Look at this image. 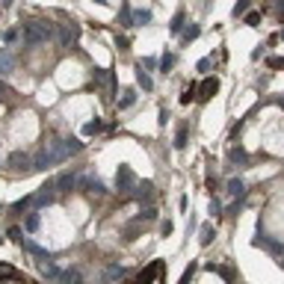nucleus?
Instances as JSON below:
<instances>
[{"label": "nucleus", "instance_id": "obj_36", "mask_svg": "<svg viewBox=\"0 0 284 284\" xmlns=\"http://www.w3.org/2000/svg\"><path fill=\"white\" fill-rule=\"evenodd\" d=\"M257 21H260V12H249V15H246V24H249V27H257Z\"/></svg>", "mask_w": 284, "mask_h": 284}, {"label": "nucleus", "instance_id": "obj_22", "mask_svg": "<svg viewBox=\"0 0 284 284\" xmlns=\"http://www.w3.org/2000/svg\"><path fill=\"white\" fill-rule=\"evenodd\" d=\"M39 225H42V216H39V210H33L30 216H27V222H24V228L27 231H39Z\"/></svg>", "mask_w": 284, "mask_h": 284}, {"label": "nucleus", "instance_id": "obj_35", "mask_svg": "<svg viewBox=\"0 0 284 284\" xmlns=\"http://www.w3.org/2000/svg\"><path fill=\"white\" fill-rule=\"evenodd\" d=\"M266 65H269V68H284V57H269Z\"/></svg>", "mask_w": 284, "mask_h": 284}, {"label": "nucleus", "instance_id": "obj_40", "mask_svg": "<svg viewBox=\"0 0 284 284\" xmlns=\"http://www.w3.org/2000/svg\"><path fill=\"white\" fill-rule=\"evenodd\" d=\"M160 231H163V237H169V234H172V222L166 219L163 225H160Z\"/></svg>", "mask_w": 284, "mask_h": 284}, {"label": "nucleus", "instance_id": "obj_25", "mask_svg": "<svg viewBox=\"0 0 284 284\" xmlns=\"http://www.w3.org/2000/svg\"><path fill=\"white\" fill-rule=\"evenodd\" d=\"M122 27H133V9L130 6H122Z\"/></svg>", "mask_w": 284, "mask_h": 284}, {"label": "nucleus", "instance_id": "obj_37", "mask_svg": "<svg viewBox=\"0 0 284 284\" xmlns=\"http://www.w3.org/2000/svg\"><path fill=\"white\" fill-rule=\"evenodd\" d=\"M231 160H240V163H243V160H246V151H243V148H231Z\"/></svg>", "mask_w": 284, "mask_h": 284}, {"label": "nucleus", "instance_id": "obj_42", "mask_svg": "<svg viewBox=\"0 0 284 284\" xmlns=\"http://www.w3.org/2000/svg\"><path fill=\"white\" fill-rule=\"evenodd\" d=\"M278 15L284 18V3H278Z\"/></svg>", "mask_w": 284, "mask_h": 284}, {"label": "nucleus", "instance_id": "obj_44", "mask_svg": "<svg viewBox=\"0 0 284 284\" xmlns=\"http://www.w3.org/2000/svg\"><path fill=\"white\" fill-rule=\"evenodd\" d=\"M281 263H284V260H281Z\"/></svg>", "mask_w": 284, "mask_h": 284}, {"label": "nucleus", "instance_id": "obj_18", "mask_svg": "<svg viewBox=\"0 0 284 284\" xmlns=\"http://www.w3.org/2000/svg\"><path fill=\"white\" fill-rule=\"evenodd\" d=\"M63 145H65V154H68V157L83 151V142H77V139H63Z\"/></svg>", "mask_w": 284, "mask_h": 284}, {"label": "nucleus", "instance_id": "obj_27", "mask_svg": "<svg viewBox=\"0 0 284 284\" xmlns=\"http://www.w3.org/2000/svg\"><path fill=\"white\" fill-rule=\"evenodd\" d=\"M30 204H33V195H27V198H21V201H15V204H12V210H15V213H21V210H27Z\"/></svg>", "mask_w": 284, "mask_h": 284}, {"label": "nucleus", "instance_id": "obj_41", "mask_svg": "<svg viewBox=\"0 0 284 284\" xmlns=\"http://www.w3.org/2000/svg\"><path fill=\"white\" fill-rule=\"evenodd\" d=\"M219 210H222V204H219V201H216V198H213V201H210V213H213V216H216V213H219Z\"/></svg>", "mask_w": 284, "mask_h": 284}, {"label": "nucleus", "instance_id": "obj_31", "mask_svg": "<svg viewBox=\"0 0 284 284\" xmlns=\"http://www.w3.org/2000/svg\"><path fill=\"white\" fill-rule=\"evenodd\" d=\"M210 240H213V228H210V225H204V228H201V246H207Z\"/></svg>", "mask_w": 284, "mask_h": 284}, {"label": "nucleus", "instance_id": "obj_13", "mask_svg": "<svg viewBox=\"0 0 284 284\" xmlns=\"http://www.w3.org/2000/svg\"><path fill=\"white\" fill-rule=\"evenodd\" d=\"M228 192H231L234 198H243V195H246V184H243L240 178H231V181H228Z\"/></svg>", "mask_w": 284, "mask_h": 284}, {"label": "nucleus", "instance_id": "obj_2", "mask_svg": "<svg viewBox=\"0 0 284 284\" xmlns=\"http://www.w3.org/2000/svg\"><path fill=\"white\" fill-rule=\"evenodd\" d=\"M57 201V184L51 181V184H45V187H39V192L33 195V207L36 210H42V207H48V204H54Z\"/></svg>", "mask_w": 284, "mask_h": 284}, {"label": "nucleus", "instance_id": "obj_5", "mask_svg": "<svg viewBox=\"0 0 284 284\" xmlns=\"http://www.w3.org/2000/svg\"><path fill=\"white\" fill-rule=\"evenodd\" d=\"M77 184L83 187V192H92V195H107V187H104L98 178H92V175H83V178H77Z\"/></svg>", "mask_w": 284, "mask_h": 284}, {"label": "nucleus", "instance_id": "obj_8", "mask_svg": "<svg viewBox=\"0 0 284 284\" xmlns=\"http://www.w3.org/2000/svg\"><path fill=\"white\" fill-rule=\"evenodd\" d=\"M216 92H219V80H216V77H207V80L198 86V101H210Z\"/></svg>", "mask_w": 284, "mask_h": 284}, {"label": "nucleus", "instance_id": "obj_3", "mask_svg": "<svg viewBox=\"0 0 284 284\" xmlns=\"http://www.w3.org/2000/svg\"><path fill=\"white\" fill-rule=\"evenodd\" d=\"M116 189L119 192H130V189H136V175H133V169L130 166H119V172H116Z\"/></svg>", "mask_w": 284, "mask_h": 284}, {"label": "nucleus", "instance_id": "obj_9", "mask_svg": "<svg viewBox=\"0 0 284 284\" xmlns=\"http://www.w3.org/2000/svg\"><path fill=\"white\" fill-rule=\"evenodd\" d=\"M54 184H57V192L74 189V187H77V175H71V172H63V175H60V178H57Z\"/></svg>", "mask_w": 284, "mask_h": 284}, {"label": "nucleus", "instance_id": "obj_38", "mask_svg": "<svg viewBox=\"0 0 284 284\" xmlns=\"http://www.w3.org/2000/svg\"><path fill=\"white\" fill-rule=\"evenodd\" d=\"M192 272H195V266L189 263V269L184 272V275H181V284H189V281H192Z\"/></svg>", "mask_w": 284, "mask_h": 284}, {"label": "nucleus", "instance_id": "obj_16", "mask_svg": "<svg viewBox=\"0 0 284 284\" xmlns=\"http://www.w3.org/2000/svg\"><path fill=\"white\" fill-rule=\"evenodd\" d=\"M198 36H201V27H198V24H189L187 30L181 33V39H184V42H187V45H189V42H195V39H198Z\"/></svg>", "mask_w": 284, "mask_h": 284}, {"label": "nucleus", "instance_id": "obj_12", "mask_svg": "<svg viewBox=\"0 0 284 284\" xmlns=\"http://www.w3.org/2000/svg\"><path fill=\"white\" fill-rule=\"evenodd\" d=\"M42 275H45V278H51V281H60V278H63V269H60L57 263H51V260H48V263H42Z\"/></svg>", "mask_w": 284, "mask_h": 284}, {"label": "nucleus", "instance_id": "obj_14", "mask_svg": "<svg viewBox=\"0 0 284 284\" xmlns=\"http://www.w3.org/2000/svg\"><path fill=\"white\" fill-rule=\"evenodd\" d=\"M125 272H127L125 266H119V263H110V266L104 269V278H107V281H113V278H122Z\"/></svg>", "mask_w": 284, "mask_h": 284}, {"label": "nucleus", "instance_id": "obj_43", "mask_svg": "<svg viewBox=\"0 0 284 284\" xmlns=\"http://www.w3.org/2000/svg\"><path fill=\"white\" fill-rule=\"evenodd\" d=\"M0 89H3V80H0Z\"/></svg>", "mask_w": 284, "mask_h": 284}, {"label": "nucleus", "instance_id": "obj_39", "mask_svg": "<svg viewBox=\"0 0 284 284\" xmlns=\"http://www.w3.org/2000/svg\"><path fill=\"white\" fill-rule=\"evenodd\" d=\"M125 237H127V240H133V237H136V222H130V225L125 228Z\"/></svg>", "mask_w": 284, "mask_h": 284}, {"label": "nucleus", "instance_id": "obj_4", "mask_svg": "<svg viewBox=\"0 0 284 284\" xmlns=\"http://www.w3.org/2000/svg\"><path fill=\"white\" fill-rule=\"evenodd\" d=\"M6 166H9L12 172H33V160H30V154H24V151H12V154L6 157Z\"/></svg>", "mask_w": 284, "mask_h": 284}, {"label": "nucleus", "instance_id": "obj_21", "mask_svg": "<svg viewBox=\"0 0 284 284\" xmlns=\"http://www.w3.org/2000/svg\"><path fill=\"white\" fill-rule=\"evenodd\" d=\"M92 80H95V86H101V83H107V80H113V74H110L107 68H95Z\"/></svg>", "mask_w": 284, "mask_h": 284}, {"label": "nucleus", "instance_id": "obj_29", "mask_svg": "<svg viewBox=\"0 0 284 284\" xmlns=\"http://www.w3.org/2000/svg\"><path fill=\"white\" fill-rule=\"evenodd\" d=\"M18 39H21V33H18V30H6V33H3V42H6V45H15Z\"/></svg>", "mask_w": 284, "mask_h": 284}, {"label": "nucleus", "instance_id": "obj_23", "mask_svg": "<svg viewBox=\"0 0 284 284\" xmlns=\"http://www.w3.org/2000/svg\"><path fill=\"white\" fill-rule=\"evenodd\" d=\"M133 101H136V92H133V89H125V92H122V101H119V107L127 110V107H133Z\"/></svg>", "mask_w": 284, "mask_h": 284}, {"label": "nucleus", "instance_id": "obj_10", "mask_svg": "<svg viewBox=\"0 0 284 284\" xmlns=\"http://www.w3.org/2000/svg\"><path fill=\"white\" fill-rule=\"evenodd\" d=\"M136 83H139L145 92H151V89H154V80H151V74H148L142 65H136Z\"/></svg>", "mask_w": 284, "mask_h": 284}, {"label": "nucleus", "instance_id": "obj_34", "mask_svg": "<svg viewBox=\"0 0 284 284\" xmlns=\"http://www.w3.org/2000/svg\"><path fill=\"white\" fill-rule=\"evenodd\" d=\"M154 216H157V210H154V207H145V210L139 213V222H142V219H145V222H151Z\"/></svg>", "mask_w": 284, "mask_h": 284}, {"label": "nucleus", "instance_id": "obj_7", "mask_svg": "<svg viewBox=\"0 0 284 284\" xmlns=\"http://www.w3.org/2000/svg\"><path fill=\"white\" fill-rule=\"evenodd\" d=\"M12 68H15V57H12V51H9V48H0V80L9 77Z\"/></svg>", "mask_w": 284, "mask_h": 284}, {"label": "nucleus", "instance_id": "obj_24", "mask_svg": "<svg viewBox=\"0 0 284 284\" xmlns=\"http://www.w3.org/2000/svg\"><path fill=\"white\" fill-rule=\"evenodd\" d=\"M169 30L175 33V36H178V33H184V12H178V15L172 18V24H169Z\"/></svg>", "mask_w": 284, "mask_h": 284}, {"label": "nucleus", "instance_id": "obj_15", "mask_svg": "<svg viewBox=\"0 0 284 284\" xmlns=\"http://www.w3.org/2000/svg\"><path fill=\"white\" fill-rule=\"evenodd\" d=\"M21 246H24V249H27L30 254H36V257H48V249H42V246H36V243H33V240H27V237L21 240Z\"/></svg>", "mask_w": 284, "mask_h": 284}, {"label": "nucleus", "instance_id": "obj_1", "mask_svg": "<svg viewBox=\"0 0 284 284\" xmlns=\"http://www.w3.org/2000/svg\"><path fill=\"white\" fill-rule=\"evenodd\" d=\"M21 39H24V45H45L54 39V27L48 21H30L21 27Z\"/></svg>", "mask_w": 284, "mask_h": 284}, {"label": "nucleus", "instance_id": "obj_32", "mask_svg": "<svg viewBox=\"0 0 284 284\" xmlns=\"http://www.w3.org/2000/svg\"><path fill=\"white\" fill-rule=\"evenodd\" d=\"M157 269H160V263H151V266L145 269V275H142V284H145V281H151V278L157 275Z\"/></svg>", "mask_w": 284, "mask_h": 284}, {"label": "nucleus", "instance_id": "obj_30", "mask_svg": "<svg viewBox=\"0 0 284 284\" xmlns=\"http://www.w3.org/2000/svg\"><path fill=\"white\" fill-rule=\"evenodd\" d=\"M172 65H175V57H172V54H166V57H163V60H160V71H163V74H166V71H169V68H172Z\"/></svg>", "mask_w": 284, "mask_h": 284}, {"label": "nucleus", "instance_id": "obj_26", "mask_svg": "<svg viewBox=\"0 0 284 284\" xmlns=\"http://www.w3.org/2000/svg\"><path fill=\"white\" fill-rule=\"evenodd\" d=\"M198 98V86H187L184 95H181V104H189V101H195Z\"/></svg>", "mask_w": 284, "mask_h": 284}, {"label": "nucleus", "instance_id": "obj_20", "mask_svg": "<svg viewBox=\"0 0 284 284\" xmlns=\"http://www.w3.org/2000/svg\"><path fill=\"white\" fill-rule=\"evenodd\" d=\"M101 130H104V122H101V119H95V122H86V125H83V133H86V136H95V133H101Z\"/></svg>", "mask_w": 284, "mask_h": 284}, {"label": "nucleus", "instance_id": "obj_28", "mask_svg": "<svg viewBox=\"0 0 284 284\" xmlns=\"http://www.w3.org/2000/svg\"><path fill=\"white\" fill-rule=\"evenodd\" d=\"M187 145V127H178V136H175V148H184Z\"/></svg>", "mask_w": 284, "mask_h": 284}, {"label": "nucleus", "instance_id": "obj_19", "mask_svg": "<svg viewBox=\"0 0 284 284\" xmlns=\"http://www.w3.org/2000/svg\"><path fill=\"white\" fill-rule=\"evenodd\" d=\"M74 36H77V33L71 30V27H60V45H63V48H68V45L74 42Z\"/></svg>", "mask_w": 284, "mask_h": 284}, {"label": "nucleus", "instance_id": "obj_6", "mask_svg": "<svg viewBox=\"0 0 284 284\" xmlns=\"http://www.w3.org/2000/svg\"><path fill=\"white\" fill-rule=\"evenodd\" d=\"M51 166H57V160L51 157L48 148H42V151L33 157V172H45V169H51Z\"/></svg>", "mask_w": 284, "mask_h": 284}, {"label": "nucleus", "instance_id": "obj_11", "mask_svg": "<svg viewBox=\"0 0 284 284\" xmlns=\"http://www.w3.org/2000/svg\"><path fill=\"white\" fill-rule=\"evenodd\" d=\"M136 198H139V201H151V198H154V184H151V181L136 184Z\"/></svg>", "mask_w": 284, "mask_h": 284}, {"label": "nucleus", "instance_id": "obj_33", "mask_svg": "<svg viewBox=\"0 0 284 284\" xmlns=\"http://www.w3.org/2000/svg\"><path fill=\"white\" fill-rule=\"evenodd\" d=\"M240 15H249V3H246V0L234 6V18H240Z\"/></svg>", "mask_w": 284, "mask_h": 284}, {"label": "nucleus", "instance_id": "obj_17", "mask_svg": "<svg viewBox=\"0 0 284 284\" xmlns=\"http://www.w3.org/2000/svg\"><path fill=\"white\" fill-rule=\"evenodd\" d=\"M136 24H142V27L151 24V12H148V9H136V12H133V27H136Z\"/></svg>", "mask_w": 284, "mask_h": 284}]
</instances>
